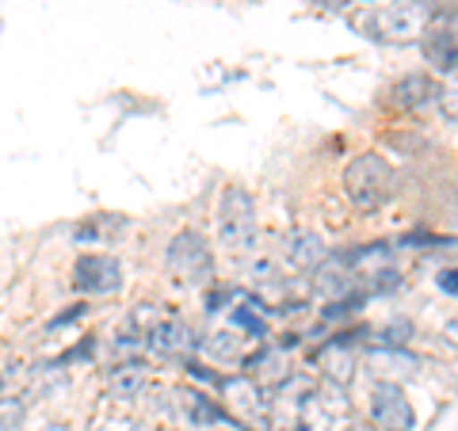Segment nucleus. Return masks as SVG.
I'll use <instances>...</instances> for the list:
<instances>
[{
  "label": "nucleus",
  "instance_id": "nucleus-1",
  "mask_svg": "<svg viewBox=\"0 0 458 431\" xmlns=\"http://www.w3.org/2000/svg\"><path fill=\"white\" fill-rule=\"evenodd\" d=\"M344 191L360 210H375L382 203H390L397 191V172L394 165L378 153H363L344 168Z\"/></svg>",
  "mask_w": 458,
  "mask_h": 431
},
{
  "label": "nucleus",
  "instance_id": "nucleus-2",
  "mask_svg": "<svg viewBox=\"0 0 458 431\" xmlns=\"http://www.w3.org/2000/svg\"><path fill=\"white\" fill-rule=\"evenodd\" d=\"M428 20H432V12H428L424 0H394V4H382L355 16V27H363L370 38H382V42H409L417 35L424 38Z\"/></svg>",
  "mask_w": 458,
  "mask_h": 431
},
{
  "label": "nucleus",
  "instance_id": "nucleus-3",
  "mask_svg": "<svg viewBox=\"0 0 458 431\" xmlns=\"http://www.w3.org/2000/svg\"><path fill=\"white\" fill-rule=\"evenodd\" d=\"M165 260H168L172 275H176L180 283H188V286H203L214 275V256H210L207 241L199 237L195 229H180V233L172 237Z\"/></svg>",
  "mask_w": 458,
  "mask_h": 431
},
{
  "label": "nucleus",
  "instance_id": "nucleus-4",
  "mask_svg": "<svg viewBox=\"0 0 458 431\" xmlns=\"http://www.w3.org/2000/svg\"><path fill=\"white\" fill-rule=\"evenodd\" d=\"M218 233L222 244L233 252H245L256 241V203L245 188H225L218 203Z\"/></svg>",
  "mask_w": 458,
  "mask_h": 431
},
{
  "label": "nucleus",
  "instance_id": "nucleus-5",
  "mask_svg": "<svg viewBox=\"0 0 458 431\" xmlns=\"http://www.w3.org/2000/svg\"><path fill=\"white\" fill-rule=\"evenodd\" d=\"M344 385L328 382L325 390H310L298 405V431H340L352 420V405L340 393Z\"/></svg>",
  "mask_w": 458,
  "mask_h": 431
},
{
  "label": "nucleus",
  "instance_id": "nucleus-6",
  "mask_svg": "<svg viewBox=\"0 0 458 431\" xmlns=\"http://www.w3.org/2000/svg\"><path fill=\"white\" fill-rule=\"evenodd\" d=\"M370 416L382 431H412L417 427V412H412L409 397L401 393L397 382H378L370 393Z\"/></svg>",
  "mask_w": 458,
  "mask_h": 431
},
{
  "label": "nucleus",
  "instance_id": "nucleus-7",
  "mask_svg": "<svg viewBox=\"0 0 458 431\" xmlns=\"http://www.w3.org/2000/svg\"><path fill=\"white\" fill-rule=\"evenodd\" d=\"M73 286L81 294H119L123 267L114 256H81L73 264Z\"/></svg>",
  "mask_w": 458,
  "mask_h": 431
},
{
  "label": "nucleus",
  "instance_id": "nucleus-8",
  "mask_svg": "<svg viewBox=\"0 0 458 431\" xmlns=\"http://www.w3.org/2000/svg\"><path fill=\"white\" fill-rule=\"evenodd\" d=\"M195 343H199V336L191 333V325L180 321V317H161V321L149 328V348H153L157 355H165V359H183V355H191Z\"/></svg>",
  "mask_w": 458,
  "mask_h": 431
},
{
  "label": "nucleus",
  "instance_id": "nucleus-9",
  "mask_svg": "<svg viewBox=\"0 0 458 431\" xmlns=\"http://www.w3.org/2000/svg\"><path fill=\"white\" fill-rule=\"evenodd\" d=\"M424 57L436 69H458V20L454 16H443L439 23H428Z\"/></svg>",
  "mask_w": 458,
  "mask_h": 431
},
{
  "label": "nucleus",
  "instance_id": "nucleus-10",
  "mask_svg": "<svg viewBox=\"0 0 458 431\" xmlns=\"http://www.w3.org/2000/svg\"><path fill=\"white\" fill-rule=\"evenodd\" d=\"M318 363H321V375L333 382V385H348L355 378V336L352 333L333 336L321 348Z\"/></svg>",
  "mask_w": 458,
  "mask_h": 431
},
{
  "label": "nucleus",
  "instance_id": "nucleus-11",
  "mask_svg": "<svg viewBox=\"0 0 458 431\" xmlns=\"http://www.w3.org/2000/svg\"><path fill=\"white\" fill-rule=\"evenodd\" d=\"M245 375L264 385V390H276V385H283L286 378H291V363H286V351L283 348H260L256 355L245 359Z\"/></svg>",
  "mask_w": 458,
  "mask_h": 431
},
{
  "label": "nucleus",
  "instance_id": "nucleus-12",
  "mask_svg": "<svg viewBox=\"0 0 458 431\" xmlns=\"http://www.w3.org/2000/svg\"><path fill=\"white\" fill-rule=\"evenodd\" d=\"M367 370L378 382H405V378L417 375V359L401 348H375L367 355Z\"/></svg>",
  "mask_w": 458,
  "mask_h": 431
},
{
  "label": "nucleus",
  "instance_id": "nucleus-13",
  "mask_svg": "<svg viewBox=\"0 0 458 431\" xmlns=\"http://www.w3.org/2000/svg\"><path fill=\"white\" fill-rule=\"evenodd\" d=\"M260 390L264 385H256L252 378H233L225 382V409H233L245 424H260L264 427V401H260Z\"/></svg>",
  "mask_w": 458,
  "mask_h": 431
},
{
  "label": "nucleus",
  "instance_id": "nucleus-14",
  "mask_svg": "<svg viewBox=\"0 0 458 431\" xmlns=\"http://www.w3.org/2000/svg\"><path fill=\"white\" fill-rule=\"evenodd\" d=\"M443 96V84H436L432 77H424V73H412V77H401L394 89H390V99L397 107H412V111H420L428 104H436V99Z\"/></svg>",
  "mask_w": 458,
  "mask_h": 431
},
{
  "label": "nucleus",
  "instance_id": "nucleus-15",
  "mask_svg": "<svg viewBox=\"0 0 458 431\" xmlns=\"http://www.w3.org/2000/svg\"><path fill=\"white\" fill-rule=\"evenodd\" d=\"M286 260L302 271H318L325 260H328V249L318 233H310V229H294L291 237H286Z\"/></svg>",
  "mask_w": 458,
  "mask_h": 431
},
{
  "label": "nucleus",
  "instance_id": "nucleus-16",
  "mask_svg": "<svg viewBox=\"0 0 458 431\" xmlns=\"http://www.w3.org/2000/svg\"><path fill=\"white\" fill-rule=\"evenodd\" d=\"M141 385H146V363H141V359H126V363L111 367L107 390H111L114 397H138Z\"/></svg>",
  "mask_w": 458,
  "mask_h": 431
},
{
  "label": "nucleus",
  "instance_id": "nucleus-17",
  "mask_svg": "<svg viewBox=\"0 0 458 431\" xmlns=\"http://www.w3.org/2000/svg\"><path fill=\"white\" fill-rule=\"evenodd\" d=\"M183 401H188V412H191V420L199 427H210V424H225L229 420V409L210 405L203 393H183Z\"/></svg>",
  "mask_w": 458,
  "mask_h": 431
},
{
  "label": "nucleus",
  "instance_id": "nucleus-18",
  "mask_svg": "<svg viewBox=\"0 0 458 431\" xmlns=\"http://www.w3.org/2000/svg\"><path fill=\"white\" fill-rule=\"evenodd\" d=\"M229 325L249 328V333H252L256 340L267 336V325H264V317H260V306H237L233 313H229Z\"/></svg>",
  "mask_w": 458,
  "mask_h": 431
},
{
  "label": "nucleus",
  "instance_id": "nucleus-19",
  "mask_svg": "<svg viewBox=\"0 0 458 431\" xmlns=\"http://www.w3.org/2000/svg\"><path fill=\"white\" fill-rule=\"evenodd\" d=\"M210 351L222 355V359H241V363L249 359V355H241V336H233V333H214Z\"/></svg>",
  "mask_w": 458,
  "mask_h": 431
},
{
  "label": "nucleus",
  "instance_id": "nucleus-20",
  "mask_svg": "<svg viewBox=\"0 0 458 431\" xmlns=\"http://www.w3.org/2000/svg\"><path fill=\"white\" fill-rule=\"evenodd\" d=\"M439 107L451 114V119L458 123V69H451L447 84H443V96H439Z\"/></svg>",
  "mask_w": 458,
  "mask_h": 431
},
{
  "label": "nucleus",
  "instance_id": "nucleus-21",
  "mask_svg": "<svg viewBox=\"0 0 458 431\" xmlns=\"http://www.w3.org/2000/svg\"><path fill=\"white\" fill-rule=\"evenodd\" d=\"M20 416H23V405H20V397H4V427L0 431H16L20 427Z\"/></svg>",
  "mask_w": 458,
  "mask_h": 431
},
{
  "label": "nucleus",
  "instance_id": "nucleus-22",
  "mask_svg": "<svg viewBox=\"0 0 458 431\" xmlns=\"http://www.w3.org/2000/svg\"><path fill=\"white\" fill-rule=\"evenodd\" d=\"M412 333V325L409 321H397V325H390V328H386V343H394V348H397V343H405V336Z\"/></svg>",
  "mask_w": 458,
  "mask_h": 431
},
{
  "label": "nucleus",
  "instance_id": "nucleus-23",
  "mask_svg": "<svg viewBox=\"0 0 458 431\" xmlns=\"http://www.w3.org/2000/svg\"><path fill=\"white\" fill-rule=\"evenodd\" d=\"M439 291H443V294H458V267L439 271Z\"/></svg>",
  "mask_w": 458,
  "mask_h": 431
},
{
  "label": "nucleus",
  "instance_id": "nucleus-24",
  "mask_svg": "<svg viewBox=\"0 0 458 431\" xmlns=\"http://www.w3.org/2000/svg\"><path fill=\"white\" fill-rule=\"evenodd\" d=\"M443 336H447L451 343H458V317H451L447 325H443Z\"/></svg>",
  "mask_w": 458,
  "mask_h": 431
},
{
  "label": "nucleus",
  "instance_id": "nucleus-25",
  "mask_svg": "<svg viewBox=\"0 0 458 431\" xmlns=\"http://www.w3.org/2000/svg\"><path fill=\"white\" fill-rule=\"evenodd\" d=\"M42 431H69V427H62V424H47V427H42Z\"/></svg>",
  "mask_w": 458,
  "mask_h": 431
},
{
  "label": "nucleus",
  "instance_id": "nucleus-26",
  "mask_svg": "<svg viewBox=\"0 0 458 431\" xmlns=\"http://www.w3.org/2000/svg\"><path fill=\"white\" fill-rule=\"evenodd\" d=\"M325 4H344V0H325Z\"/></svg>",
  "mask_w": 458,
  "mask_h": 431
}]
</instances>
